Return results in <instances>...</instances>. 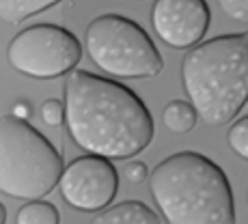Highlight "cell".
I'll return each instance as SVG.
<instances>
[{"label": "cell", "mask_w": 248, "mask_h": 224, "mask_svg": "<svg viewBox=\"0 0 248 224\" xmlns=\"http://www.w3.org/2000/svg\"><path fill=\"white\" fill-rule=\"evenodd\" d=\"M65 123L71 140L106 160H130L154 140V117L125 84L74 69L65 78Z\"/></svg>", "instance_id": "cell-1"}, {"label": "cell", "mask_w": 248, "mask_h": 224, "mask_svg": "<svg viewBox=\"0 0 248 224\" xmlns=\"http://www.w3.org/2000/svg\"><path fill=\"white\" fill-rule=\"evenodd\" d=\"M149 192L169 224H235V203L225 170L197 151L162 160Z\"/></svg>", "instance_id": "cell-2"}, {"label": "cell", "mask_w": 248, "mask_h": 224, "mask_svg": "<svg viewBox=\"0 0 248 224\" xmlns=\"http://www.w3.org/2000/svg\"><path fill=\"white\" fill-rule=\"evenodd\" d=\"M181 84L205 125L233 121L248 104V30L194 45L181 63Z\"/></svg>", "instance_id": "cell-3"}, {"label": "cell", "mask_w": 248, "mask_h": 224, "mask_svg": "<svg viewBox=\"0 0 248 224\" xmlns=\"http://www.w3.org/2000/svg\"><path fill=\"white\" fill-rule=\"evenodd\" d=\"M63 157L44 134L13 114L0 119V192L39 201L59 185Z\"/></svg>", "instance_id": "cell-4"}, {"label": "cell", "mask_w": 248, "mask_h": 224, "mask_svg": "<svg viewBox=\"0 0 248 224\" xmlns=\"http://www.w3.org/2000/svg\"><path fill=\"white\" fill-rule=\"evenodd\" d=\"M84 44L91 60L112 78H155L164 67L154 39L130 17L114 13L95 17L87 26Z\"/></svg>", "instance_id": "cell-5"}, {"label": "cell", "mask_w": 248, "mask_h": 224, "mask_svg": "<svg viewBox=\"0 0 248 224\" xmlns=\"http://www.w3.org/2000/svg\"><path fill=\"white\" fill-rule=\"evenodd\" d=\"M11 67L35 80H54L71 74L82 59V45L74 32L56 24L24 28L7 47Z\"/></svg>", "instance_id": "cell-6"}, {"label": "cell", "mask_w": 248, "mask_h": 224, "mask_svg": "<svg viewBox=\"0 0 248 224\" xmlns=\"http://www.w3.org/2000/svg\"><path fill=\"white\" fill-rule=\"evenodd\" d=\"M61 196L78 211L97 213L117 196L119 175L110 160L99 155H82L67 164L59 181Z\"/></svg>", "instance_id": "cell-7"}, {"label": "cell", "mask_w": 248, "mask_h": 224, "mask_svg": "<svg viewBox=\"0 0 248 224\" xmlns=\"http://www.w3.org/2000/svg\"><path fill=\"white\" fill-rule=\"evenodd\" d=\"M209 4L205 0H155L151 26L173 50H192L209 28Z\"/></svg>", "instance_id": "cell-8"}, {"label": "cell", "mask_w": 248, "mask_h": 224, "mask_svg": "<svg viewBox=\"0 0 248 224\" xmlns=\"http://www.w3.org/2000/svg\"><path fill=\"white\" fill-rule=\"evenodd\" d=\"M91 224H160V218L145 203L123 201L97 213Z\"/></svg>", "instance_id": "cell-9"}, {"label": "cell", "mask_w": 248, "mask_h": 224, "mask_svg": "<svg viewBox=\"0 0 248 224\" xmlns=\"http://www.w3.org/2000/svg\"><path fill=\"white\" fill-rule=\"evenodd\" d=\"M59 2L61 0H0V20L7 24H20Z\"/></svg>", "instance_id": "cell-10"}, {"label": "cell", "mask_w": 248, "mask_h": 224, "mask_svg": "<svg viewBox=\"0 0 248 224\" xmlns=\"http://www.w3.org/2000/svg\"><path fill=\"white\" fill-rule=\"evenodd\" d=\"M162 121H164L166 130L175 132V134H188L194 130L199 121V114L194 106L184 99H173L166 104L164 112H162Z\"/></svg>", "instance_id": "cell-11"}, {"label": "cell", "mask_w": 248, "mask_h": 224, "mask_svg": "<svg viewBox=\"0 0 248 224\" xmlns=\"http://www.w3.org/2000/svg\"><path fill=\"white\" fill-rule=\"evenodd\" d=\"M59 209L47 201H28L17 211L16 224H59Z\"/></svg>", "instance_id": "cell-12"}, {"label": "cell", "mask_w": 248, "mask_h": 224, "mask_svg": "<svg viewBox=\"0 0 248 224\" xmlns=\"http://www.w3.org/2000/svg\"><path fill=\"white\" fill-rule=\"evenodd\" d=\"M227 142L233 153L248 162V114L231 125V130L227 134Z\"/></svg>", "instance_id": "cell-13"}, {"label": "cell", "mask_w": 248, "mask_h": 224, "mask_svg": "<svg viewBox=\"0 0 248 224\" xmlns=\"http://www.w3.org/2000/svg\"><path fill=\"white\" fill-rule=\"evenodd\" d=\"M41 119L46 125L50 127H61L65 121V106L61 99H46L41 106Z\"/></svg>", "instance_id": "cell-14"}, {"label": "cell", "mask_w": 248, "mask_h": 224, "mask_svg": "<svg viewBox=\"0 0 248 224\" xmlns=\"http://www.w3.org/2000/svg\"><path fill=\"white\" fill-rule=\"evenodd\" d=\"M227 17L233 22L248 24V0H216Z\"/></svg>", "instance_id": "cell-15"}, {"label": "cell", "mask_w": 248, "mask_h": 224, "mask_svg": "<svg viewBox=\"0 0 248 224\" xmlns=\"http://www.w3.org/2000/svg\"><path fill=\"white\" fill-rule=\"evenodd\" d=\"M123 175H125V179L130 181V183H142V181H147L149 170H147V166L142 164V162H130V164H125V168H123Z\"/></svg>", "instance_id": "cell-16"}, {"label": "cell", "mask_w": 248, "mask_h": 224, "mask_svg": "<svg viewBox=\"0 0 248 224\" xmlns=\"http://www.w3.org/2000/svg\"><path fill=\"white\" fill-rule=\"evenodd\" d=\"M11 114L16 119H22V121H26V119L31 117V106H28L26 102H16V104H13Z\"/></svg>", "instance_id": "cell-17"}, {"label": "cell", "mask_w": 248, "mask_h": 224, "mask_svg": "<svg viewBox=\"0 0 248 224\" xmlns=\"http://www.w3.org/2000/svg\"><path fill=\"white\" fill-rule=\"evenodd\" d=\"M7 222V209H4V205L0 203V224Z\"/></svg>", "instance_id": "cell-18"}, {"label": "cell", "mask_w": 248, "mask_h": 224, "mask_svg": "<svg viewBox=\"0 0 248 224\" xmlns=\"http://www.w3.org/2000/svg\"><path fill=\"white\" fill-rule=\"evenodd\" d=\"M134 2H140V0H134Z\"/></svg>", "instance_id": "cell-19"}]
</instances>
